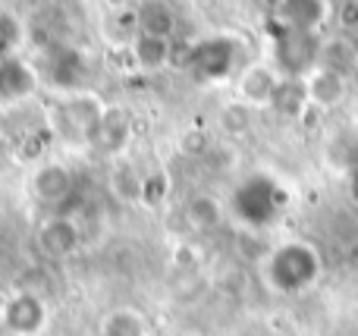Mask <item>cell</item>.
<instances>
[{
  "label": "cell",
  "mask_w": 358,
  "mask_h": 336,
  "mask_svg": "<svg viewBox=\"0 0 358 336\" xmlns=\"http://www.w3.org/2000/svg\"><path fill=\"white\" fill-rule=\"evenodd\" d=\"M6 324L19 333H35L38 327L44 324V305L35 295L22 293L19 299H13L10 305H6Z\"/></svg>",
  "instance_id": "6da1fadb"
},
{
  "label": "cell",
  "mask_w": 358,
  "mask_h": 336,
  "mask_svg": "<svg viewBox=\"0 0 358 336\" xmlns=\"http://www.w3.org/2000/svg\"><path fill=\"white\" fill-rule=\"evenodd\" d=\"M76 242H79V236H76V226L69 220H50L41 230V249L50 258H66L76 249Z\"/></svg>",
  "instance_id": "7a4b0ae2"
},
{
  "label": "cell",
  "mask_w": 358,
  "mask_h": 336,
  "mask_svg": "<svg viewBox=\"0 0 358 336\" xmlns=\"http://www.w3.org/2000/svg\"><path fill=\"white\" fill-rule=\"evenodd\" d=\"M101 333L104 336H145V321H142V314H136L132 308H120V312L104 318Z\"/></svg>",
  "instance_id": "3957f363"
},
{
  "label": "cell",
  "mask_w": 358,
  "mask_h": 336,
  "mask_svg": "<svg viewBox=\"0 0 358 336\" xmlns=\"http://www.w3.org/2000/svg\"><path fill=\"white\" fill-rule=\"evenodd\" d=\"M35 189H38V195L48 201L63 198V195L69 192V173L63 167H57V163H50V167H44L41 173L35 176Z\"/></svg>",
  "instance_id": "277c9868"
},
{
  "label": "cell",
  "mask_w": 358,
  "mask_h": 336,
  "mask_svg": "<svg viewBox=\"0 0 358 336\" xmlns=\"http://www.w3.org/2000/svg\"><path fill=\"white\" fill-rule=\"evenodd\" d=\"M136 57L142 66L155 69L161 63H167L170 48H167V38H157V35H142V41L136 44Z\"/></svg>",
  "instance_id": "5b68a950"
},
{
  "label": "cell",
  "mask_w": 358,
  "mask_h": 336,
  "mask_svg": "<svg viewBox=\"0 0 358 336\" xmlns=\"http://www.w3.org/2000/svg\"><path fill=\"white\" fill-rule=\"evenodd\" d=\"M189 220L195 226H201V230H204V226H214L217 220H220V207H217L214 198H204V195H201V198H195L189 205Z\"/></svg>",
  "instance_id": "8992f818"
}]
</instances>
